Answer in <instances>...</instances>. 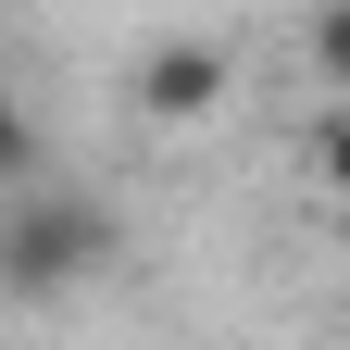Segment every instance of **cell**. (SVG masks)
Returning <instances> with one entry per match:
<instances>
[{
	"label": "cell",
	"instance_id": "6da1fadb",
	"mask_svg": "<svg viewBox=\"0 0 350 350\" xmlns=\"http://www.w3.org/2000/svg\"><path fill=\"white\" fill-rule=\"evenodd\" d=\"M113 200L100 188H0V300H75L88 275H113Z\"/></svg>",
	"mask_w": 350,
	"mask_h": 350
},
{
	"label": "cell",
	"instance_id": "7a4b0ae2",
	"mask_svg": "<svg viewBox=\"0 0 350 350\" xmlns=\"http://www.w3.org/2000/svg\"><path fill=\"white\" fill-rule=\"evenodd\" d=\"M213 100H226V51H213V38H163L138 63V113L150 125H200Z\"/></svg>",
	"mask_w": 350,
	"mask_h": 350
},
{
	"label": "cell",
	"instance_id": "3957f363",
	"mask_svg": "<svg viewBox=\"0 0 350 350\" xmlns=\"http://www.w3.org/2000/svg\"><path fill=\"white\" fill-rule=\"evenodd\" d=\"M25 175H38V113L0 88V188H25Z\"/></svg>",
	"mask_w": 350,
	"mask_h": 350
},
{
	"label": "cell",
	"instance_id": "277c9868",
	"mask_svg": "<svg viewBox=\"0 0 350 350\" xmlns=\"http://www.w3.org/2000/svg\"><path fill=\"white\" fill-rule=\"evenodd\" d=\"M313 75L350 100V0H325V13H313Z\"/></svg>",
	"mask_w": 350,
	"mask_h": 350
},
{
	"label": "cell",
	"instance_id": "5b68a950",
	"mask_svg": "<svg viewBox=\"0 0 350 350\" xmlns=\"http://www.w3.org/2000/svg\"><path fill=\"white\" fill-rule=\"evenodd\" d=\"M313 163H325V188L350 200V113H338V125H325V138H313Z\"/></svg>",
	"mask_w": 350,
	"mask_h": 350
}]
</instances>
